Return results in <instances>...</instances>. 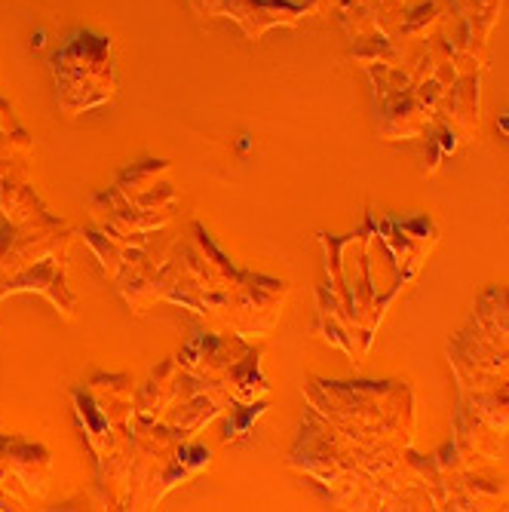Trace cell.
Listing matches in <instances>:
<instances>
[{
  "mask_svg": "<svg viewBox=\"0 0 509 512\" xmlns=\"http://www.w3.org/2000/svg\"><path fill=\"white\" fill-rule=\"evenodd\" d=\"M307 405L356 448L405 454L414 442V390L408 381H316Z\"/></svg>",
  "mask_w": 509,
  "mask_h": 512,
  "instance_id": "1",
  "label": "cell"
},
{
  "mask_svg": "<svg viewBox=\"0 0 509 512\" xmlns=\"http://www.w3.org/2000/svg\"><path fill=\"white\" fill-rule=\"evenodd\" d=\"M56 105L62 114L77 117L114 99L117 68L111 37L96 31L71 34L50 59Z\"/></svg>",
  "mask_w": 509,
  "mask_h": 512,
  "instance_id": "2",
  "label": "cell"
},
{
  "mask_svg": "<svg viewBox=\"0 0 509 512\" xmlns=\"http://www.w3.org/2000/svg\"><path fill=\"white\" fill-rule=\"evenodd\" d=\"M129 439H132V457H129L123 509H151L154 491L169 467L172 454L188 439L178 430H172L166 421H154V417H138V414H132L129 421Z\"/></svg>",
  "mask_w": 509,
  "mask_h": 512,
  "instance_id": "3",
  "label": "cell"
},
{
  "mask_svg": "<svg viewBox=\"0 0 509 512\" xmlns=\"http://www.w3.org/2000/svg\"><path fill=\"white\" fill-rule=\"evenodd\" d=\"M74 240V227H16L0 221V279H7L46 255H65Z\"/></svg>",
  "mask_w": 509,
  "mask_h": 512,
  "instance_id": "4",
  "label": "cell"
},
{
  "mask_svg": "<svg viewBox=\"0 0 509 512\" xmlns=\"http://www.w3.org/2000/svg\"><path fill=\"white\" fill-rule=\"evenodd\" d=\"M22 292L43 295L65 319H71L77 310V298L68 289V276H65V255H46L43 261L0 279V301L7 295H22Z\"/></svg>",
  "mask_w": 509,
  "mask_h": 512,
  "instance_id": "5",
  "label": "cell"
},
{
  "mask_svg": "<svg viewBox=\"0 0 509 512\" xmlns=\"http://www.w3.org/2000/svg\"><path fill=\"white\" fill-rule=\"evenodd\" d=\"M246 347H249V341L243 335H237V332L230 338H221V335H212V332H197L188 344L181 347V353L175 359L194 378L224 381L227 368L246 353Z\"/></svg>",
  "mask_w": 509,
  "mask_h": 512,
  "instance_id": "6",
  "label": "cell"
},
{
  "mask_svg": "<svg viewBox=\"0 0 509 512\" xmlns=\"http://www.w3.org/2000/svg\"><path fill=\"white\" fill-rule=\"evenodd\" d=\"M313 10L310 4H295V0H221L215 16L234 19L249 40H258L267 28L276 25H298Z\"/></svg>",
  "mask_w": 509,
  "mask_h": 512,
  "instance_id": "7",
  "label": "cell"
},
{
  "mask_svg": "<svg viewBox=\"0 0 509 512\" xmlns=\"http://www.w3.org/2000/svg\"><path fill=\"white\" fill-rule=\"evenodd\" d=\"M71 405H74V414H77V424L83 430V442L89 448V457H92V467H99L102 460H108V454L129 439V430H117L108 414L99 408V402L92 399V393L86 390V384H77L71 387Z\"/></svg>",
  "mask_w": 509,
  "mask_h": 512,
  "instance_id": "8",
  "label": "cell"
},
{
  "mask_svg": "<svg viewBox=\"0 0 509 512\" xmlns=\"http://www.w3.org/2000/svg\"><path fill=\"white\" fill-rule=\"evenodd\" d=\"M0 218L16 227H65L68 224L37 197L28 178L0 181Z\"/></svg>",
  "mask_w": 509,
  "mask_h": 512,
  "instance_id": "9",
  "label": "cell"
},
{
  "mask_svg": "<svg viewBox=\"0 0 509 512\" xmlns=\"http://www.w3.org/2000/svg\"><path fill=\"white\" fill-rule=\"evenodd\" d=\"M482 71H467L457 74V80L445 89V99L436 111L439 120L451 123L460 135L470 138L479 126V111H482Z\"/></svg>",
  "mask_w": 509,
  "mask_h": 512,
  "instance_id": "10",
  "label": "cell"
},
{
  "mask_svg": "<svg viewBox=\"0 0 509 512\" xmlns=\"http://www.w3.org/2000/svg\"><path fill=\"white\" fill-rule=\"evenodd\" d=\"M230 405H234V396L227 393V387H224V381H221V387H215V390H209V393H197V396H191V399H184V402L172 405V408L163 414V421H166L172 430H178L184 439H194L206 424H212L215 417H221Z\"/></svg>",
  "mask_w": 509,
  "mask_h": 512,
  "instance_id": "11",
  "label": "cell"
},
{
  "mask_svg": "<svg viewBox=\"0 0 509 512\" xmlns=\"http://www.w3.org/2000/svg\"><path fill=\"white\" fill-rule=\"evenodd\" d=\"M454 445L460 448V454H464L473 467H476V457H485V460H494L500 457V433L485 421V417H479L464 399L457 396V405H454Z\"/></svg>",
  "mask_w": 509,
  "mask_h": 512,
  "instance_id": "12",
  "label": "cell"
},
{
  "mask_svg": "<svg viewBox=\"0 0 509 512\" xmlns=\"http://www.w3.org/2000/svg\"><path fill=\"white\" fill-rule=\"evenodd\" d=\"M7 460H10V470H13L16 482L22 485V491L28 497H40L46 491V482H50V467H53L50 448L40 445V442H28L22 436H10Z\"/></svg>",
  "mask_w": 509,
  "mask_h": 512,
  "instance_id": "13",
  "label": "cell"
},
{
  "mask_svg": "<svg viewBox=\"0 0 509 512\" xmlns=\"http://www.w3.org/2000/svg\"><path fill=\"white\" fill-rule=\"evenodd\" d=\"M86 390L92 393V399L99 402V408L108 414V421L117 430H129V421L135 414V381H132V375H126V371H120V375H105V371H99V375H92L86 381Z\"/></svg>",
  "mask_w": 509,
  "mask_h": 512,
  "instance_id": "14",
  "label": "cell"
},
{
  "mask_svg": "<svg viewBox=\"0 0 509 512\" xmlns=\"http://www.w3.org/2000/svg\"><path fill=\"white\" fill-rule=\"evenodd\" d=\"M178 378H181V365L178 359H163L151 378L135 387V414L138 417H154V421H163V414L175 405L178 396Z\"/></svg>",
  "mask_w": 509,
  "mask_h": 512,
  "instance_id": "15",
  "label": "cell"
},
{
  "mask_svg": "<svg viewBox=\"0 0 509 512\" xmlns=\"http://www.w3.org/2000/svg\"><path fill=\"white\" fill-rule=\"evenodd\" d=\"M261 359H264V350L249 344L246 353L227 368L224 387L230 396H234V402H261L270 396V384L261 371Z\"/></svg>",
  "mask_w": 509,
  "mask_h": 512,
  "instance_id": "16",
  "label": "cell"
},
{
  "mask_svg": "<svg viewBox=\"0 0 509 512\" xmlns=\"http://www.w3.org/2000/svg\"><path fill=\"white\" fill-rule=\"evenodd\" d=\"M470 322L503 353H509V286H488L476 301Z\"/></svg>",
  "mask_w": 509,
  "mask_h": 512,
  "instance_id": "17",
  "label": "cell"
},
{
  "mask_svg": "<svg viewBox=\"0 0 509 512\" xmlns=\"http://www.w3.org/2000/svg\"><path fill=\"white\" fill-rule=\"evenodd\" d=\"M316 301H319V310H316V335L326 338L332 347L344 350L347 356H359V347H356V335L350 329V322L341 310V301L332 289L319 286L316 289Z\"/></svg>",
  "mask_w": 509,
  "mask_h": 512,
  "instance_id": "18",
  "label": "cell"
},
{
  "mask_svg": "<svg viewBox=\"0 0 509 512\" xmlns=\"http://www.w3.org/2000/svg\"><path fill=\"white\" fill-rule=\"evenodd\" d=\"M209 463H212V451H209L206 445H200V442H194V439L181 442L178 451H175L172 460H169V467H166V473H163L157 491H154V506H157L172 488H178V485H184L188 479H194L197 473L209 470Z\"/></svg>",
  "mask_w": 509,
  "mask_h": 512,
  "instance_id": "19",
  "label": "cell"
},
{
  "mask_svg": "<svg viewBox=\"0 0 509 512\" xmlns=\"http://www.w3.org/2000/svg\"><path fill=\"white\" fill-rule=\"evenodd\" d=\"M350 56L362 68H368V65H402V56L396 50V40L387 31H381V28H372V31L359 34L353 40V46H350Z\"/></svg>",
  "mask_w": 509,
  "mask_h": 512,
  "instance_id": "20",
  "label": "cell"
},
{
  "mask_svg": "<svg viewBox=\"0 0 509 512\" xmlns=\"http://www.w3.org/2000/svg\"><path fill=\"white\" fill-rule=\"evenodd\" d=\"M172 166H169V160H142V163H132L129 169H123L120 175H117V188L126 194V200H138L142 194H148L151 188H157L160 184V178L169 172Z\"/></svg>",
  "mask_w": 509,
  "mask_h": 512,
  "instance_id": "21",
  "label": "cell"
},
{
  "mask_svg": "<svg viewBox=\"0 0 509 512\" xmlns=\"http://www.w3.org/2000/svg\"><path fill=\"white\" fill-rule=\"evenodd\" d=\"M457 129L451 126V123H445V120H433V126L427 129V142H424V166H421V172L427 175V178H433L439 169H442V160L445 157H451L454 154V148H457Z\"/></svg>",
  "mask_w": 509,
  "mask_h": 512,
  "instance_id": "22",
  "label": "cell"
},
{
  "mask_svg": "<svg viewBox=\"0 0 509 512\" xmlns=\"http://www.w3.org/2000/svg\"><path fill=\"white\" fill-rule=\"evenodd\" d=\"M267 414V402H234L227 408V424H224V442H246L255 430L258 417Z\"/></svg>",
  "mask_w": 509,
  "mask_h": 512,
  "instance_id": "23",
  "label": "cell"
},
{
  "mask_svg": "<svg viewBox=\"0 0 509 512\" xmlns=\"http://www.w3.org/2000/svg\"><path fill=\"white\" fill-rule=\"evenodd\" d=\"M83 243L92 249V255L99 258V264H102V270H105V276H108V279H114V276L120 273L126 246H120L117 240H111V237L105 234V230H99V227L83 230Z\"/></svg>",
  "mask_w": 509,
  "mask_h": 512,
  "instance_id": "24",
  "label": "cell"
},
{
  "mask_svg": "<svg viewBox=\"0 0 509 512\" xmlns=\"http://www.w3.org/2000/svg\"><path fill=\"white\" fill-rule=\"evenodd\" d=\"M439 19H442V10L436 7V4H421L414 13H408L405 19H402V25L396 28V34H399V40H405V43H424L427 40V34L439 25Z\"/></svg>",
  "mask_w": 509,
  "mask_h": 512,
  "instance_id": "25",
  "label": "cell"
},
{
  "mask_svg": "<svg viewBox=\"0 0 509 512\" xmlns=\"http://www.w3.org/2000/svg\"><path fill=\"white\" fill-rule=\"evenodd\" d=\"M0 123L7 126V132L13 135V142H16V148H19V154L22 157H28L31 151H34V142H31V135L25 132V126L16 120V114H13V105L0 96Z\"/></svg>",
  "mask_w": 509,
  "mask_h": 512,
  "instance_id": "26",
  "label": "cell"
},
{
  "mask_svg": "<svg viewBox=\"0 0 509 512\" xmlns=\"http://www.w3.org/2000/svg\"><path fill=\"white\" fill-rule=\"evenodd\" d=\"M307 4L313 13H329V10H338L341 0H307Z\"/></svg>",
  "mask_w": 509,
  "mask_h": 512,
  "instance_id": "27",
  "label": "cell"
},
{
  "mask_svg": "<svg viewBox=\"0 0 509 512\" xmlns=\"http://www.w3.org/2000/svg\"><path fill=\"white\" fill-rule=\"evenodd\" d=\"M10 509H22V503H19L16 497H10V494L0 491V512H10Z\"/></svg>",
  "mask_w": 509,
  "mask_h": 512,
  "instance_id": "28",
  "label": "cell"
}]
</instances>
